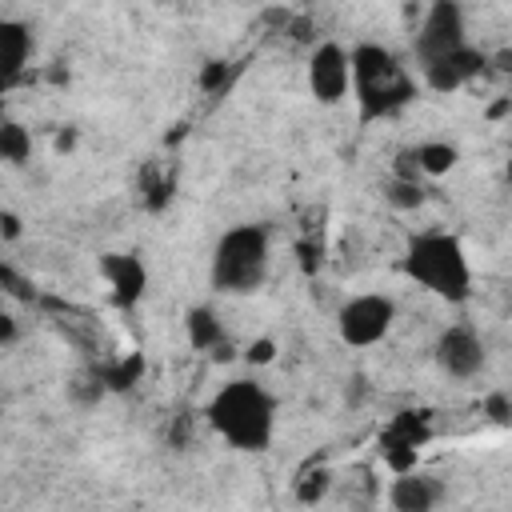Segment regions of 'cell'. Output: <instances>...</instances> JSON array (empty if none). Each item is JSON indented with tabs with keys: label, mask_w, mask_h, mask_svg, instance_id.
I'll return each instance as SVG.
<instances>
[{
	"label": "cell",
	"mask_w": 512,
	"mask_h": 512,
	"mask_svg": "<svg viewBox=\"0 0 512 512\" xmlns=\"http://www.w3.org/2000/svg\"><path fill=\"white\" fill-rule=\"evenodd\" d=\"M276 412L280 400L252 376L220 384L204 404L208 428L236 452H268L276 436Z\"/></svg>",
	"instance_id": "cell-1"
},
{
	"label": "cell",
	"mask_w": 512,
	"mask_h": 512,
	"mask_svg": "<svg viewBox=\"0 0 512 512\" xmlns=\"http://www.w3.org/2000/svg\"><path fill=\"white\" fill-rule=\"evenodd\" d=\"M428 440H432V420H428V412L404 408V412H396V416L380 428L376 448H380V456H384V464H388L392 472H408V468L420 464V448H424Z\"/></svg>",
	"instance_id": "cell-9"
},
{
	"label": "cell",
	"mask_w": 512,
	"mask_h": 512,
	"mask_svg": "<svg viewBox=\"0 0 512 512\" xmlns=\"http://www.w3.org/2000/svg\"><path fill=\"white\" fill-rule=\"evenodd\" d=\"M504 176H508V184H512V156H508V164H504Z\"/></svg>",
	"instance_id": "cell-33"
},
{
	"label": "cell",
	"mask_w": 512,
	"mask_h": 512,
	"mask_svg": "<svg viewBox=\"0 0 512 512\" xmlns=\"http://www.w3.org/2000/svg\"><path fill=\"white\" fill-rule=\"evenodd\" d=\"M20 236H24V220L12 208H0V240L4 244H16Z\"/></svg>",
	"instance_id": "cell-26"
},
{
	"label": "cell",
	"mask_w": 512,
	"mask_h": 512,
	"mask_svg": "<svg viewBox=\"0 0 512 512\" xmlns=\"http://www.w3.org/2000/svg\"><path fill=\"white\" fill-rule=\"evenodd\" d=\"M232 76H236V64H228V60L212 56V60H204V64H200V72H196V88H200L204 96H220V92H228Z\"/></svg>",
	"instance_id": "cell-21"
},
{
	"label": "cell",
	"mask_w": 512,
	"mask_h": 512,
	"mask_svg": "<svg viewBox=\"0 0 512 512\" xmlns=\"http://www.w3.org/2000/svg\"><path fill=\"white\" fill-rule=\"evenodd\" d=\"M244 360H248L252 368H264V364H272V360H276V340H272V336H260V340H252V344L244 348Z\"/></svg>",
	"instance_id": "cell-25"
},
{
	"label": "cell",
	"mask_w": 512,
	"mask_h": 512,
	"mask_svg": "<svg viewBox=\"0 0 512 512\" xmlns=\"http://www.w3.org/2000/svg\"><path fill=\"white\" fill-rule=\"evenodd\" d=\"M364 396H368V380H364V376H352L344 400H348V404H364Z\"/></svg>",
	"instance_id": "cell-29"
},
{
	"label": "cell",
	"mask_w": 512,
	"mask_h": 512,
	"mask_svg": "<svg viewBox=\"0 0 512 512\" xmlns=\"http://www.w3.org/2000/svg\"><path fill=\"white\" fill-rule=\"evenodd\" d=\"M412 156H416L420 176H428V180H440L460 164V148L452 140H420L412 148Z\"/></svg>",
	"instance_id": "cell-15"
},
{
	"label": "cell",
	"mask_w": 512,
	"mask_h": 512,
	"mask_svg": "<svg viewBox=\"0 0 512 512\" xmlns=\"http://www.w3.org/2000/svg\"><path fill=\"white\" fill-rule=\"evenodd\" d=\"M432 360L448 380H476L488 364V344L476 332V324L456 320V324L440 328V336L432 344Z\"/></svg>",
	"instance_id": "cell-7"
},
{
	"label": "cell",
	"mask_w": 512,
	"mask_h": 512,
	"mask_svg": "<svg viewBox=\"0 0 512 512\" xmlns=\"http://www.w3.org/2000/svg\"><path fill=\"white\" fill-rule=\"evenodd\" d=\"M308 92L320 108H336L352 92V52L340 40H316L308 52Z\"/></svg>",
	"instance_id": "cell-6"
},
{
	"label": "cell",
	"mask_w": 512,
	"mask_h": 512,
	"mask_svg": "<svg viewBox=\"0 0 512 512\" xmlns=\"http://www.w3.org/2000/svg\"><path fill=\"white\" fill-rule=\"evenodd\" d=\"M96 272L100 280L108 284V296L116 308H136L148 292V264L136 256V252H104L96 260Z\"/></svg>",
	"instance_id": "cell-11"
},
{
	"label": "cell",
	"mask_w": 512,
	"mask_h": 512,
	"mask_svg": "<svg viewBox=\"0 0 512 512\" xmlns=\"http://www.w3.org/2000/svg\"><path fill=\"white\" fill-rule=\"evenodd\" d=\"M380 192H384V204L396 208V212H416V208L428 200L424 184H420V180H404V176H388Z\"/></svg>",
	"instance_id": "cell-19"
},
{
	"label": "cell",
	"mask_w": 512,
	"mask_h": 512,
	"mask_svg": "<svg viewBox=\"0 0 512 512\" xmlns=\"http://www.w3.org/2000/svg\"><path fill=\"white\" fill-rule=\"evenodd\" d=\"M144 356L140 352H128V356H116V360H104V364H96V372L104 376V384H108V392H128V388H136L140 384V376H144Z\"/></svg>",
	"instance_id": "cell-17"
},
{
	"label": "cell",
	"mask_w": 512,
	"mask_h": 512,
	"mask_svg": "<svg viewBox=\"0 0 512 512\" xmlns=\"http://www.w3.org/2000/svg\"><path fill=\"white\" fill-rule=\"evenodd\" d=\"M488 68H496V72H512V52L504 48V52H492L488 56Z\"/></svg>",
	"instance_id": "cell-31"
},
{
	"label": "cell",
	"mask_w": 512,
	"mask_h": 512,
	"mask_svg": "<svg viewBox=\"0 0 512 512\" xmlns=\"http://www.w3.org/2000/svg\"><path fill=\"white\" fill-rule=\"evenodd\" d=\"M0 160L8 168H24L32 160V132L12 116H4V124H0Z\"/></svg>",
	"instance_id": "cell-18"
},
{
	"label": "cell",
	"mask_w": 512,
	"mask_h": 512,
	"mask_svg": "<svg viewBox=\"0 0 512 512\" xmlns=\"http://www.w3.org/2000/svg\"><path fill=\"white\" fill-rule=\"evenodd\" d=\"M184 336L196 352H208L212 360H228L232 356V344H228V332H224V320L216 316L212 304H192L184 312Z\"/></svg>",
	"instance_id": "cell-14"
},
{
	"label": "cell",
	"mask_w": 512,
	"mask_h": 512,
	"mask_svg": "<svg viewBox=\"0 0 512 512\" xmlns=\"http://www.w3.org/2000/svg\"><path fill=\"white\" fill-rule=\"evenodd\" d=\"M272 268V232L268 224L244 220L216 236L212 260H208V284L220 296H252L264 288Z\"/></svg>",
	"instance_id": "cell-4"
},
{
	"label": "cell",
	"mask_w": 512,
	"mask_h": 512,
	"mask_svg": "<svg viewBox=\"0 0 512 512\" xmlns=\"http://www.w3.org/2000/svg\"><path fill=\"white\" fill-rule=\"evenodd\" d=\"M484 412H488V420H496V424H508V420H512V400H508L504 392H492V396L484 400Z\"/></svg>",
	"instance_id": "cell-27"
},
{
	"label": "cell",
	"mask_w": 512,
	"mask_h": 512,
	"mask_svg": "<svg viewBox=\"0 0 512 512\" xmlns=\"http://www.w3.org/2000/svg\"><path fill=\"white\" fill-rule=\"evenodd\" d=\"M296 264L304 276H316L324 264V244L320 240H296Z\"/></svg>",
	"instance_id": "cell-24"
},
{
	"label": "cell",
	"mask_w": 512,
	"mask_h": 512,
	"mask_svg": "<svg viewBox=\"0 0 512 512\" xmlns=\"http://www.w3.org/2000/svg\"><path fill=\"white\" fill-rule=\"evenodd\" d=\"M448 500V488L444 480L420 472V468H408V472H396V480L388 484V508L396 512H432Z\"/></svg>",
	"instance_id": "cell-12"
},
{
	"label": "cell",
	"mask_w": 512,
	"mask_h": 512,
	"mask_svg": "<svg viewBox=\"0 0 512 512\" xmlns=\"http://www.w3.org/2000/svg\"><path fill=\"white\" fill-rule=\"evenodd\" d=\"M104 396H108V384H104V376L96 372V364L84 368V372H76V376L68 380V400H72L76 408H96Z\"/></svg>",
	"instance_id": "cell-20"
},
{
	"label": "cell",
	"mask_w": 512,
	"mask_h": 512,
	"mask_svg": "<svg viewBox=\"0 0 512 512\" xmlns=\"http://www.w3.org/2000/svg\"><path fill=\"white\" fill-rule=\"evenodd\" d=\"M468 44V20H464V4L460 0H432L428 12L420 16V28L412 36V52H416V64L432 60V56H444V52H456Z\"/></svg>",
	"instance_id": "cell-8"
},
{
	"label": "cell",
	"mask_w": 512,
	"mask_h": 512,
	"mask_svg": "<svg viewBox=\"0 0 512 512\" xmlns=\"http://www.w3.org/2000/svg\"><path fill=\"white\" fill-rule=\"evenodd\" d=\"M396 324V300L384 292H356L336 308V332L348 348L380 344Z\"/></svg>",
	"instance_id": "cell-5"
},
{
	"label": "cell",
	"mask_w": 512,
	"mask_h": 512,
	"mask_svg": "<svg viewBox=\"0 0 512 512\" xmlns=\"http://www.w3.org/2000/svg\"><path fill=\"white\" fill-rule=\"evenodd\" d=\"M328 488H332V472L328 468H312V472H304L296 480V500L300 504H320L328 496Z\"/></svg>",
	"instance_id": "cell-22"
},
{
	"label": "cell",
	"mask_w": 512,
	"mask_h": 512,
	"mask_svg": "<svg viewBox=\"0 0 512 512\" xmlns=\"http://www.w3.org/2000/svg\"><path fill=\"white\" fill-rule=\"evenodd\" d=\"M352 100L360 124L392 120L416 100V76L392 48L360 40L352 44Z\"/></svg>",
	"instance_id": "cell-3"
},
{
	"label": "cell",
	"mask_w": 512,
	"mask_h": 512,
	"mask_svg": "<svg viewBox=\"0 0 512 512\" xmlns=\"http://www.w3.org/2000/svg\"><path fill=\"white\" fill-rule=\"evenodd\" d=\"M508 112H512V96H504V100L488 104V112H484V116H488V120H500V116H508Z\"/></svg>",
	"instance_id": "cell-32"
},
{
	"label": "cell",
	"mask_w": 512,
	"mask_h": 512,
	"mask_svg": "<svg viewBox=\"0 0 512 512\" xmlns=\"http://www.w3.org/2000/svg\"><path fill=\"white\" fill-rule=\"evenodd\" d=\"M0 288H4V296H12V300H24V304H32L36 300V288H32V280H24L20 272H16V264H0Z\"/></svg>",
	"instance_id": "cell-23"
},
{
	"label": "cell",
	"mask_w": 512,
	"mask_h": 512,
	"mask_svg": "<svg viewBox=\"0 0 512 512\" xmlns=\"http://www.w3.org/2000/svg\"><path fill=\"white\" fill-rule=\"evenodd\" d=\"M16 340H20V324H16L12 312H4V316H0V348H12Z\"/></svg>",
	"instance_id": "cell-28"
},
{
	"label": "cell",
	"mask_w": 512,
	"mask_h": 512,
	"mask_svg": "<svg viewBox=\"0 0 512 512\" xmlns=\"http://www.w3.org/2000/svg\"><path fill=\"white\" fill-rule=\"evenodd\" d=\"M172 196H176V176L164 172L160 164H148L144 176H140V204H144V212H152V216L168 212Z\"/></svg>",
	"instance_id": "cell-16"
},
{
	"label": "cell",
	"mask_w": 512,
	"mask_h": 512,
	"mask_svg": "<svg viewBox=\"0 0 512 512\" xmlns=\"http://www.w3.org/2000/svg\"><path fill=\"white\" fill-rule=\"evenodd\" d=\"M76 136H80V132H76L72 124H68L64 132H56V140H52V144H56V152H72V148H76Z\"/></svg>",
	"instance_id": "cell-30"
},
{
	"label": "cell",
	"mask_w": 512,
	"mask_h": 512,
	"mask_svg": "<svg viewBox=\"0 0 512 512\" xmlns=\"http://www.w3.org/2000/svg\"><path fill=\"white\" fill-rule=\"evenodd\" d=\"M32 52H36L32 24L28 20H16V16H4L0 20V84L4 88H12L24 76Z\"/></svg>",
	"instance_id": "cell-13"
},
{
	"label": "cell",
	"mask_w": 512,
	"mask_h": 512,
	"mask_svg": "<svg viewBox=\"0 0 512 512\" xmlns=\"http://www.w3.org/2000/svg\"><path fill=\"white\" fill-rule=\"evenodd\" d=\"M400 272L424 288L428 296L444 300V304H468L472 300V260L460 244V236L444 232V228H424L412 232L400 256Z\"/></svg>",
	"instance_id": "cell-2"
},
{
	"label": "cell",
	"mask_w": 512,
	"mask_h": 512,
	"mask_svg": "<svg viewBox=\"0 0 512 512\" xmlns=\"http://www.w3.org/2000/svg\"><path fill=\"white\" fill-rule=\"evenodd\" d=\"M416 68H420L424 88H432V92L444 96V92H456V88L472 84L476 76H484V72H488V52L464 44V48L444 52V56H432V60H424V64H416Z\"/></svg>",
	"instance_id": "cell-10"
}]
</instances>
